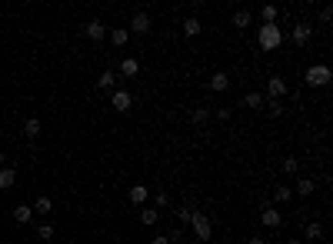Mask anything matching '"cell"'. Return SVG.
<instances>
[{
    "label": "cell",
    "mask_w": 333,
    "mask_h": 244,
    "mask_svg": "<svg viewBox=\"0 0 333 244\" xmlns=\"http://www.w3.org/2000/svg\"><path fill=\"white\" fill-rule=\"evenodd\" d=\"M0 167H7V151H0Z\"/></svg>",
    "instance_id": "cell-36"
},
{
    "label": "cell",
    "mask_w": 333,
    "mask_h": 244,
    "mask_svg": "<svg viewBox=\"0 0 333 244\" xmlns=\"http://www.w3.org/2000/svg\"><path fill=\"white\" fill-rule=\"evenodd\" d=\"M243 104L250 107V111H260V107L267 104V97H263V94H257V90H254V94H246V97H243Z\"/></svg>",
    "instance_id": "cell-24"
},
{
    "label": "cell",
    "mask_w": 333,
    "mask_h": 244,
    "mask_svg": "<svg viewBox=\"0 0 333 244\" xmlns=\"http://www.w3.org/2000/svg\"><path fill=\"white\" fill-rule=\"evenodd\" d=\"M147 197H150V191H147L143 184H134V187L127 191V201H130V204H147Z\"/></svg>",
    "instance_id": "cell-12"
},
{
    "label": "cell",
    "mask_w": 333,
    "mask_h": 244,
    "mask_svg": "<svg viewBox=\"0 0 333 244\" xmlns=\"http://www.w3.org/2000/svg\"><path fill=\"white\" fill-rule=\"evenodd\" d=\"M300 171V161L297 157H283V174H297Z\"/></svg>",
    "instance_id": "cell-31"
},
{
    "label": "cell",
    "mask_w": 333,
    "mask_h": 244,
    "mask_svg": "<svg viewBox=\"0 0 333 244\" xmlns=\"http://www.w3.org/2000/svg\"><path fill=\"white\" fill-rule=\"evenodd\" d=\"M10 218H14V224H20V228H24V224H30V221H33V207H30V204H17Z\"/></svg>",
    "instance_id": "cell-8"
},
{
    "label": "cell",
    "mask_w": 333,
    "mask_h": 244,
    "mask_svg": "<svg viewBox=\"0 0 333 244\" xmlns=\"http://www.w3.org/2000/svg\"><path fill=\"white\" fill-rule=\"evenodd\" d=\"M180 244H197V241H180Z\"/></svg>",
    "instance_id": "cell-38"
},
{
    "label": "cell",
    "mask_w": 333,
    "mask_h": 244,
    "mask_svg": "<svg viewBox=\"0 0 333 244\" xmlns=\"http://www.w3.org/2000/svg\"><path fill=\"white\" fill-rule=\"evenodd\" d=\"M273 201H277V204H290V201H294V191H290L286 184H280L277 191H273Z\"/></svg>",
    "instance_id": "cell-22"
},
{
    "label": "cell",
    "mask_w": 333,
    "mask_h": 244,
    "mask_svg": "<svg viewBox=\"0 0 333 244\" xmlns=\"http://www.w3.org/2000/svg\"><path fill=\"white\" fill-rule=\"evenodd\" d=\"M250 244H267V241H263L260 234H254V237H250Z\"/></svg>",
    "instance_id": "cell-37"
},
{
    "label": "cell",
    "mask_w": 333,
    "mask_h": 244,
    "mask_svg": "<svg viewBox=\"0 0 333 244\" xmlns=\"http://www.w3.org/2000/svg\"><path fill=\"white\" fill-rule=\"evenodd\" d=\"M150 244H170V237H166V234H153Z\"/></svg>",
    "instance_id": "cell-35"
},
{
    "label": "cell",
    "mask_w": 333,
    "mask_h": 244,
    "mask_svg": "<svg viewBox=\"0 0 333 244\" xmlns=\"http://www.w3.org/2000/svg\"><path fill=\"white\" fill-rule=\"evenodd\" d=\"M310 37H313V27H310V24H297L294 27V44L303 47V44H310Z\"/></svg>",
    "instance_id": "cell-13"
},
{
    "label": "cell",
    "mask_w": 333,
    "mask_h": 244,
    "mask_svg": "<svg viewBox=\"0 0 333 244\" xmlns=\"http://www.w3.org/2000/svg\"><path fill=\"white\" fill-rule=\"evenodd\" d=\"M30 207H33V214H50V211H54V201H50L47 194H40L37 201L30 204Z\"/></svg>",
    "instance_id": "cell-17"
},
{
    "label": "cell",
    "mask_w": 333,
    "mask_h": 244,
    "mask_svg": "<svg viewBox=\"0 0 333 244\" xmlns=\"http://www.w3.org/2000/svg\"><path fill=\"white\" fill-rule=\"evenodd\" d=\"M200 30H203V24H200L197 17H183V37H197Z\"/></svg>",
    "instance_id": "cell-16"
},
{
    "label": "cell",
    "mask_w": 333,
    "mask_h": 244,
    "mask_svg": "<svg viewBox=\"0 0 333 244\" xmlns=\"http://www.w3.org/2000/svg\"><path fill=\"white\" fill-rule=\"evenodd\" d=\"M110 104H113V111L127 114L130 107H134V94H130V90H113V94H110Z\"/></svg>",
    "instance_id": "cell-4"
},
{
    "label": "cell",
    "mask_w": 333,
    "mask_h": 244,
    "mask_svg": "<svg viewBox=\"0 0 333 244\" xmlns=\"http://www.w3.org/2000/svg\"><path fill=\"white\" fill-rule=\"evenodd\" d=\"M254 24V14H250V10H237V14H233V27H237V30H243V27H250Z\"/></svg>",
    "instance_id": "cell-19"
},
{
    "label": "cell",
    "mask_w": 333,
    "mask_h": 244,
    "mask_svg": "<svg viewBox=\"0 0 333 244\" xmlns=\"http://www.w3.org/2000/svg\"><path fill=\"white\" fill-rule=\"evenodd\" d=\"M193 211H197V207H193V204H187V207H177V221H180V224H190Z\"/></svg>",
    "instance_id": "cell-28"
},
{
    "label": "cell",
    "mask_w": 333,
    "mask_h": 244,
    "mask_svg": "<svg viewBox=\"0 0 333 244\" xmlns=\"http://www.w3.org/2000/svg\"><path fill=\"white\" fill-rule=\"evenodd\" d=\"M153 207H157V211L170 207V197H166V191H157V194H153Z\"/></svg>",
    "instance_id": "cell-30"
},
{
    "label": "cell",
    "mask_w": 333,
    "mask_h": 244,
    "mask_svg": "<svg viewBox=\"0 0 333 244\" xmlns=\"http://www.w3.org/2000/svg\"><path fill=\"white\" fill-rule=\"evenodd\" d=\"M190 231H193V237H197V244H206L210 237H214V224H210V218H206V214H200V211H193Z\"/></svg>",
    "instance_id": "cell-1"
},
{
    "label": "cell",
    "mask_w": 333,
    "mask_h": 244,
    "mask_svg": "<svg viewBox=\"0 0 333 244\" xmlns=\"http://www.w3.org/2000/svg\"><path fill=\"white\" fill-rule=\"evenodd\" d=\"M110 41H113V47H123V44H127V27H117V30H110Z\"/></svg>",
    "instance_id": "cell-27"
},
{
    "label": "cell",
    "mask_w": 333,
    "mask_h": 244,
    "mask_svg": "<svg viewBox=\"0 0 333 244\" xmlns=\"http://www.w3.org/2000/svg\"><path fill=\"white\" fill-rule=\"evenodd\" d=\"M260 17H263V24H277V7H273V4H267V7L260 10Z\"/></svg>",
    "instance_id": "cell-29"
},
{
    "label": "cell",
    "mask_w": 333,
    "mask_h": 244,
    "mask_svg": "<svg viewBox=\"0 0 333 244\" xmlns=\"http://www.w3.org/2000/svg\"><path fill=\"white\" fill-rule=\"evenodd\" d=\"M260 224H263V228H280V224H283V214H280L277 207H263V211H260Z\"/></svg>",
    "instance_id": "cell-6"
},
{
    "label": "cell",
    "mask_w": 333,
    "mask_h": 244,
    "mask_svg": "<svg viewBox=\"0 0 333 244\" xmlns=\"http://www.w3.org/2000/svg\"><path fill=\"white\" fill-rule=\"evenodd\" d=\"M140 221L147 224V228H153V224L160 221V211H157V207H143V211H140Z\"/></svg>",
    "instance_id": "cell-23"
},
{
    "label": "cell",
    "mask_w": 333,
    "mask_h": 244,
    "mask_svg": "<svg viewBox=\"0 0 333 244\" xmlns=\"http://www.w3.org/2000/svg\"><path fill=\"white\" fill-rule=\"evenodd\" d=\"M54 234H57V228L50 224V221H44V224H37V237H40L44 244H47V241H54Z\"/></svg>",
    "instance_id": "cell-21"
},
{
    "label": "cell",
    "mask_w": 333,
    "mask_h": 244,
    "mask_svg": "<svg viewBox=\"0 0 333 244\" xmlns=\"http://www.w3.org/2000/svg\"><path fill=\"white\" fill-rule=\"evenodd\" d=\"M303 77H307L310 87H326V84L333 81V71H330L326 64H313V67H307V74H303Z\"/></svg>",
    "instance_id": "cell-2"
},
{
    "label": "cell",
    "mask_w": 333,
    "mask_h": 244,
    "mask_svg": "<svg viewBox=\"0 0 333 244\" xmlns=\"http://www.w3.org/2000/svg\"><path fill=\"white\" fill-rule=\"evenodd\" d=\"M267 97L270 100L286 97V81H283V77H270V81H267Z\"/></svg>",
    "instance_id": "cell-5"
},
{
    "label": "cell",
    "mask_w": 333,
    "mask_h": 244,
    "mask_svg": "<svg viewBox=\"0 0 333 244\" xmlns=\"http://www.w3.org/2000/svg\"><path fill=\"white\" fill-rule=\"evenodd\" d=\"M190 121L197 124V127H203V124L210 121V111H206V107H197V111H190Z\"/></svg>",
    "instance_id": "cell-26"
},
{
    "label": "cell",
    "mask_w": 333,
    "mask_h": 244,
    "mask_svg": "<svg viewBox=\"0 0 333 244\" xmlns=\"http://www.w3.org/2000/svg\"><path fill=\"white\" fill-rule=\"evenodd\" d=\"M313 191H317V181H313V178H300V181H297V194H300V197H310Z\"/></svg>",
    "instance_id": "cell-18"
},
{
    "label": "cell",
    "mask_w": 333,
    "mask_h": 244,
    "mask_svg": "<svg viewBox=\"0 0 333 244\" xmlns=\"http://www.w3.org/2000/svg\"><path fill=\"white\" fill-rule=\"evenodd\" d=\"M17 184V167H0V191H10V187Z\"/></svg>",
    "instance_id": "cell-11"
},
{
    "label": "cell",
    "mask_w": 333,
    "mask_h": 244,
    "mask_svg": "<svg viewBox=\"0 0 333 244\" xmlns=\"http://www.w3.org/2000/svg\"><path fill=\"white\" fill-rule=\"evenodd\" d=\"M120 74H123V77H137V74H140V60H137V57H123Z\"/></svg>",
    "instance_id": "cell-15"
},
{
    "label": "cell",
    "mask_w": 333,
    "mask_h": 244,
    "mask_svg": "<svg viewBox=\"0 0 333 244\" xmlns=\"http://www.w3.org/2000/svg\"><path fill=\"white\" fill-rule=\"evenodd\" d=\"M286 244H300V241H286Z\"/></svg>",
    "instance_id": "cell-39"
},
{
    "label": "cell",
    "mask_w": 333,
    "mask_h": 244,
    "mask_svg": "<svg viewBox=\"0 0 333 244\" xmlns=\"http://www.w3.org/2000/svg\"><path fill=\"white\" fill-rule=\"evenodd\" d=\"M217 121H230V107H220L217 111Z\"/></svg>",
    "instance_id": "cell-34"
},
{
    "label": "cell",
    "mask_w": 333,
    "mask_h": 244,
    "mask_svg": "<svg viewBox=\"0 0 333 244\" xmlns=\"http://www.w3.org/2000/svg\"><path fill=\"white\" fill-rule=\"evenodd\" d=\"M320 20H323V24H330V20H333V10L323 7V10H320Z\"/></svg>",
    "instance_id": "cell-33"
},
{
    "label": "cell",
    "mask_w": 333,
    "mask_h": 244,
    "mask_svg": "<svg viewBox=\"0 0 333 244\" xmlns=\"http://www.w3.org/2000/svg\"><path fill=\"white\" fill-rule=\"evenodd\" d=\"M303 237H307V241H320V237H323V224H320V221L307 224V228H303Z\"/></svg>",
    "instance_id": "cell-20"
},
{
    "label": "cell",
    "mask_w": 333,
    "mask_h": 244,
    "mask_svg": "<svg viewBox=\"0 0 333 244\" xmlns=\"http://www.w3.org/2000/svg\"><path fill=\"white\" fill-rule=\"evenodd\" d=\"M267 111H270L273 117H277V114H283V104H280V100H270V104H267Z\"/></svg>",
    "instance_id": "cell-32"
},
{
    "label": "cell",
    "mask_w": 333,
    "mask_h": 244,
    "mask_svg": "<svg viewBox=\"0 0 333 244\" xmlns=\"http://www.w3.org/2000/svg\"><path fill=\"white\" fill-rule=\"evenodd\" d=\"M40 127H44V124H40V117H27V121H24V134H27V137H37Z\"/></svg>",
    "instance_id": "cell-25"
},
{
    "label": "cell",
    "mask_w": 333,
    "mask_h": 244,
    "mask_svg": "<svg viewBox=\"0 0 333 244\" xmlns=\"http://www.w3.org/2000/svg\"><path fill=\"white\" fill-rule=\"evenodd\" d=\"M283 44V33L277 24H263L260 27V50H277Z\"/></svg>",
    "instance_id": "cell-3"
},
{
    "label": "cell",
    "mask_w": 333,
    "mask_h": 244,
    "mask_svg": "<svg viewBox=\"0 0 333 244\" xmlns=\"http://www.w3.org/2000/svg\"><path fill=\"white\" fill-rule=\"evenodd\" d=\"M84 33H87V41H103L107 37V27H103V20H90L84 27Z\"/></svg>",
    "instance_id": "cell-10"
},
{
    "label": "cell",
    "mask_w": 333,
    "mask_h": 244,
    "mask_svg": "<svg viewBox=\"0 0 333 244\" xmlns=\"http://www.w3.org/2000/svg\"><path fill=\"white\" fill-rule=\"evenodd\" d=\"M150 24H153V20L143 14V10H137V14L130 17V30H134V33H147V30H150Z\"/></svg>",
    "instance_id": "cell-9"
},
{
    "label": "cell",
    "mask_w": 333,
    "mask_h": 244,
    "mask_svg": "<svg viewBox=\"0 0 333 244\" xmlns=\"http://www.w3.org/2000/svg\"><path fill=\"white\" fill-rule=\"evenodd\" d=\"M210 90H214V94H227V90H230V74L217 71L214 77H210Z\"/></svg>",
    "instance_id": "cell-7"
},
{
    "label": "cell",
    "mask_w": 333,
    "mask_h": 244,
    "mask_svg": "<svg viewBox=\"0 0 333 244\" xmlns=\"http://www.w3.org/2000/svg\"><path fill=\"white\" fill-rule=\"evenodd\" d=\"M113 84H117V74H113V71H100V77H97V90H113Z\"/></svg>",
    "instance_id": "cell-14"
},
{
    "label": "cell",
    "mask_w": 333,
    "mask_h": 244,
    "mask_svg": "<svg viewBox=\"0 0 333 244\" xmlns=\"http://www.w3.org/2000/svg\"><path fill=\"white\" fill-rule=\"evenodd\" d=\"M47 244H57V241H47Z\"/></svg>",
    "instance_id": "cell-40"
}]
</instances>
